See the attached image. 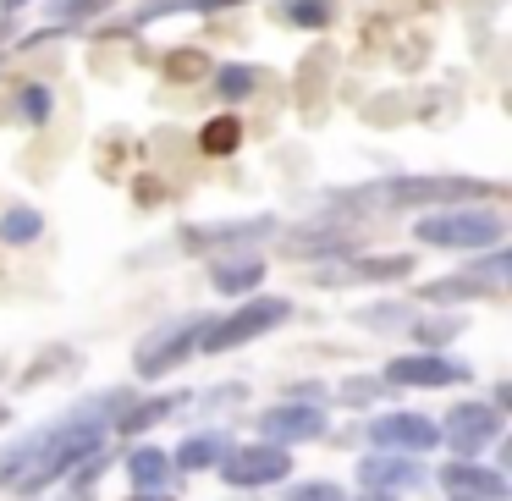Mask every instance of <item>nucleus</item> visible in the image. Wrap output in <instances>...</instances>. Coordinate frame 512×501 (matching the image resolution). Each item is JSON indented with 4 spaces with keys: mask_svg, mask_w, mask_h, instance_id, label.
<instances>
[{
    "mask_svg": "<svg viewBox=\"0 0 512 501\" xmlns=\"http://www.w3.org/2000/svg\"><path fill=\"white\" fill-rule=\"evenodd\" d=\"M138 501H160V496H138Z\"/></svg>",
    "mask_w": 512,
    "mask_h": 501,
    "instance_id": "27",
    "label": "nucleus"
},
{
    "mask_svg": "<svg viewBox=\"0 0 512 501\" xmlns=\"http://www.w3.org/2000/svg\"><path fill=\"white\" fill-rule=\"evenodd\" d=\"M259 430H265V441H276V446H287V441H309V435H320L325 430V413L320 408H292V402H281V408H270V413H259Z\"/></svg>",
    "mask_w": 512,
    "mask_h": 501,
    "instance_id": "11",
    "label": "nucleus"
},
{
    "mask_svg": "<svg viewBox=\"0 0 512 501\" xmlns=\"http://www.w3.org/2000/svg\"><path fill=\"white\" fill-rule=\"evenodd\" d=\"M215 89H221L226 100H237V94H248V89H254V72H248V67H226Z\"/></svg>",
    "mask_w": 512,
    "mask_h": 501,
    "instance_id": "23",
    "label": "nucleus"
},
{
    "mask_svg": "<svg viewBox=\"0 0 512 501\" xmlns=\"http://www.w3.org/2000/svg\"><path fill=\"white\" fill-rule=\"evenodd\" d=\"M199 72H204V56H199V50H177V56H166V78H182V83H188V78H199Z\"/></svg>",
    "mask_w": 512,
    "mask_h": 501,
    "instance_id": "21",
    "label": "nucleus"
},
{
    "mask_svg": "<svg viewBox=\"0 0 512 501\" xmlns=\"http://www.w3.org/2000/svg\"><path fill=\"white\" fill-rule=\"evenodd\" d=\"M441 479H446L452 490H468V496H479V501H501V496H507V479H501L496 468L463 463V457H457L452 468H441Z\"/></svg>",
    "mask_w": 512,
    "mask_h": 501,
    "instance_id": "12",
    "label": "nucleus"
},
{
    "mask_svg": "<svg viewBox=\"0 0 512 501\" xmlns=\"http://www.w3.org/2000/svg\"><path fill=\"white\" fill-rule=\"evenodd\" d=\"M100 6H111V0H61L56 12L61 17H89V12H100Z\"/></svg>",
    "mask_w": 512,
    "mask_h": 501,
    "instance_id": "25",
    "label": "nucleus"
},
{
    "mask_svg": "<svg viewBox=\"0 0 512 501\" xmlns=\"http://www.w3.org/2000/svg\"><path fill=\"white\" fill-rule=\"evenodd\" d=\"M23 105H28L34 116H45V105H50V100H45V89H28V94H23Z\"/></svg>",
    "mask_w": 512,
    "mask_h": 501,
    "instance_id": "26",
    "label": "nucleus"
},
{
    "mask_svg": "<svg viewBox=\"0 0 512 501\" xmlns=\"http://www.w3.org/2000/svg\"><path fill=\"white\" fill-rule=\"evenodd\" d=\"M358 479H364L369 490H380V485L402 490V485H419V479H424V468H419V463H408V457H364Z\"/></svg>",
    "mask_w": 512,
    "mask_h": 501,
    "instance_id": "13",
    "label": "nucleus"
},
{
    "mask_svg": "<svg viewBox=\"0 0 512 501\" xmlns=\"http://www.w3.org/2000/svg\"><path fill=\"white\" fill-rule=\"evenodd\" d=\"M369 441H375L380 452H430V446L441 441V430H435L424 413H386V419L369 424Z\"/></svg>",
    "mask_w": 512,
    "mask_h": 501,
    "instance_id": "8",
    "label": "nucleus"
},
{
    "mask_svg": "<svg viewBox=\"0 0 512 501\" xmlns=\"http://www.w3.org/2000/svg\"><path fill=\"white\" fill-rule=\"evenodd\" d=\"M386 380H391V386H457V380H468V369L452 364V358L419 353V358H391Z\"/></svg>",
    "mask_w": 512,
    "mask_h": 501,
    "instance_id": "10",
    "label": "nucleus"
},
{
    "mask_svg": "<svg viewBox=\"0 0 512 501\" xmlns=\"http://www.w3.org/2000/svg\"><path fill=\"white\" fill-rule=\"evenodd\" d=\"M0 237H6V243H28V237H39V215L34 210H12L6 226H0Z\"/></svg>",
    "mask_w": 512,
    "mask_h": 501,
    "instance_id": "19",
    "label": "nucleus"
},
{
    "mask_svg": "<svg viewBox=\"0 0 512 501\" xmlns=\"http://www.w3.org/2000/svg\"><path fill=\"white\" fill-rule=\"evenodd\" d=\"M276 232V221L270 215H254V221H221V226H182V248H193V254H215V248L226 243H254V237H270Z\"/></svg>",
    "mask_w": 512,
    "mask_h": 501,
    "instance_id": "9",
    "label": "nucleus"
},
{
    "mask_svg": "<svg viewBox=\"0 0 512 501\" xmlns=\"http://www.w3.org/2000/svg\"><path fill=\"white\" fill-rule=\"evenodd\" d=\"M413 237L435 248H490L507 237V221L496 210H446V215H424L413 226Z\"/></svg>",
    "mask_w": 512,
    "mask_h": 501,
    "instance_id": "3",
    "label": "nucleus"
},
{
    "mask_svg": "<svg viewBox=\"0 0 512 501\" xmlns=\"http://www.w3.org/2000/svg\"><path fill=\"white\" fill-rule=\"evenodd\" d=\"M281 320H292V303L287 298H248L243 309H232L226 320H204L199 353H226V347H243V342H254V336L276 331Z\"/></svg>",
    "mask_w": 512,
    "mask_h": 501,
    "instance_id": "2",
    "label": "nucleus"
},
{
    "mask_svg": "<svg viewBox=\"0 0 512 501\" xmlns=\"http://www.w3.org/2000/svg\"><path fill=\"white\" fill-rule=\"evenodd\" d=\"M468 501H474V496H468Z\"/></svg>",
    "mask_w": 512,
    "mask_h": 501,
    "instance_id": "29",
    "label": "nucleus"
},
{
    "mask_svg": "<svg viewBox=\"0 0 512 501\" xmlns=\"http://www.w3.org/2000/svg\"><path fill=\"white\" fill-rule=\"evenodd\" d=\"M259 276H265V265L248 259V254H243V265H215V287H221V292H248Z\"/></svg>",
    "mask_w": 512,
    "mask_h": 501,
    "instance_id": "17",
    "label": "nucleus"
},
{
    "mask_svg": "<svg viewBox=\"0 0 512 501\" xmlns=\"http://www.w3.org/2000/svg\"><path fill=\"white\" fill-rule=\"evenodd\" d=\"M221 468L232 485H270V479L292 474V452L276 441H259V446H243V452H226Z\"/></svg>",
    "mask_w": 512,
    "mask_h": 501,
    "instance_id": "7",
    "label": "nucleus"
},
{
    "mask_svg": "<svg viewBox=\"0 0 512 501\" xmlns=\"http://www.w3.org/2000/svg\"><path fill=\"white\" fill-rule=\"evenodd\" d=\"M177 408L171 397H160V402H144V408L133 413V419H122V430H144V424H155V419H166V413Z\"/></svg>",
    "mask_w": 512,
    "mask_h": 501,
    "instance_id": "22",
    "label": "nucleus"
},
{
    "mask_svg": "<svg viewBox=\"0 0 512 501\" xmlns=\"http://www.w3.org/2000/svg\"><path fill=\"white\" fill-rule=\"evenodd\" d=\"M127 474H133L138 490H160L171 479V457L160 452V446H138V452L127 457Z\"/></svg>",
    "mask_w": 512,
    "mask_h": 501,
    "instance_id": "15",
    "label": "nucleus"
},
{
    "mask_svg": "<svg viewBox=\"0 0 512 501\" xmlns=\"http://www.w3.org/2000/svg\"><path fill=\"white\" fill-rule=\"evenodd\" d=\"M496 435H501V408H490V402H463V408L446 413V441H452L457 457L485 452Z\"/></svg>",
    "mask_w": 512,
    "mask_h": 501,
    "instance_id": "6",
    "label": "nucleus"
},
{
    "mask_svg": "<svg viewBox=\"0 0 512 501\" xmlns=\"http://www.w3.org/2000/svg\"><path fill=\"white\" fill-rule=\"evenodd\" d=\"M100 446V424L83 413L78 424H56V430L34 435V441H23L17 452L0 457V485L6 490H39L45 479L67 474L72 463H78L83 452H94Z\"/></svg>",
    "mask_w": 512,
    "mask_h": 501,
    "instance_id": "1",
    "label": "nucleus"
},
{
    "mask_svg": "<svg viewBox=\"0 0 512 501\" xmlns=\"http://www.w3.org/2000/svg\"><path fill=\"white\" fill-rule=\"evenodd\" d=\"M287 17H292V23H303V28H320L325 17H331V0H292Z\"/></svg>",
    "mask_w": 512,
    "mask_h": 501,
    "instance_id": "20",
    "label": "nucleus"
},
{
    "mask_svg": "<svg viewBox=\"0 0 512 501\" xmlns=\"http://www.w3.org/2000/svg\"><path fill=\"white\" fill-rule=\"evenodd\" d=\"M441 336H457V320H435V325H419V342L441 347Z\"/></svg>",
    "mask_w": 512,
    "mask_h": 501,
    "instance_id": "24",
    "label": "nucleus"
},
{
    "mask_svg": "<svg viewBox=\"0 0 512 501\" xmlns=\"http://www.w3.org/2000/svg\"><path fill=\"white\" fill-rule=\"evenodd\" d=\"M496 182H474V177H397L375 193V199H397V204H463V199H496Z\"/></svg>",
    "mask_w": 512,
    "mask_h": 501,
    "instance_id": "4",
    "label": "nucleus"
},
{
    "mask_svg": "<svg viewBox=\"0 0 512 501\" xmlns=\"http://www.w3.org/2000/svg\"><path fill=\"white\" fill-rule=\"evenodd\" d=\"M237 144H243V122H237V116H215V122L204 127V138H199L204 155H232Z\"/></svg>",
    "mask_w": 512,
    "mask_h": 501,
    "instance_id": "16",
    "label": "nucleus"
},
{
    "mask_svg": "<svg viewBox=\"0 0 512 501\" xmlns=\"http://www.w3.org/2000/svg\"><path fill=\"white\" fill-rule=\"evenodd\" d=\"M281 501H347L342 485H325V479H303V485H292Z\"/></svg>",
    "mask_w": 512,
    "mask_h": 501,
    "instance_id": "18",
    "label": "nucleus"
},
{
    "mask_svg": "<svg viewBox=\"0 0 512 501\" xmlns=\"http://www.w3.org/2000/svg\"><path fill=\"white\" fill-rule=\"evenodd\" d=\"M226 452H232V441H226L221 430H210V435H193V441H182L171 463H177V468H188V474H193V468H210V463H221Z\"/></svg>",
    "mask_w": 512,
    "mask_h": 501,
    "instance_id": "14",
    "label": "nucleus"
},
{
    "mask_svg": "<svg viewBox=\"0 0 512 501\" xmlns=\"http://www.w3.org/2000/svg\"><path fill=\"white\" fill-rule=\"evenodd\" d=\"M199 331H204V314H188V320L166 325V331H155L144 347H138V375H166V369H177L188 353H199Z\"/></svg>",
    "mask_w": 512,
    "mask_h": 501,
    "instance_id": "5",
    "label": "nucleus"
},
{
    "mask_svg": "<svg viewBox=\"0 0 512 501\" xmlns=\"http://www.w3.org/2000/svg\"><path fill=\"white\" fill-rule=\"evenodd\" d=\"M6 6H23V0H6Z\"/></svg>",
    "mask_w": 512,
    "mask_h": 501,
    "instance_id": "28",
    "label": "nucleus"
}]
</instances>
